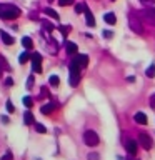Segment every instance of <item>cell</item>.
Listing matches in <instances>:
<instances>
[{"label":"cell","mask_w":155,"mask_h":160,"mask_svg":"<svg viewBox=\"0 0 155 160\" xmlns=\"http://www.w3.org/2000/svg\"><path fill=\"white\" fill-rule=\"evenodd\" d=\"M20 8L12 3H0V18L3 20H15L20 17Z\"/></svg>","instance_id":"cell-1"},{"label":"cell","mask_w":155,"mask_h":160,"mask_svg":"<svg viewBox=\"0 0 155 160\" xmlns=\"http://www.w3.org/2000/svg\"><path fill=\"white\" fill-rule=\"evenodd\" d=\"M68 72H70V85L72 87H77L80 82V65L77 63V60H72L68 65Z\"/></svg>","instance_id":"cell-2"},{"label":"cell","mask_w":155,"mask_h":160,"mask_svg":"<svg viewBox=\"0 0 155 160\" xmlns=\"http://www.w3.org/2000/svg\"><path fill=\"white\" fill-rule=\"evenodd\" d=\"M128 23H130V28L133 30L135 33H143V28H142V23H140V20H138V15L137 13H130L128 15Z\"/></svg>","instance_id":"cell-3"},{"label":"cell","mask_w":155,"mask_h":160,"mask_svg":"<svg viewBox=\"0 0 155 160\" xmlns=\"http://www.w3.org/2000/svg\"><path fill=\"white\" fill-rule=\"evenodd\" d=\"M83 142L88 145V147H95V145H98L100 138L95 130H87V132L83 133Z\"/></svg>","instance_id":"cell-4"},{"label":"cell","mask_w":155,"mask_h":160,"mask_svg":"<svg viewBox=\"0 0 155 160\" xmlns=\"http://www.w3.org/2000/svg\"><path fill=\"white\" fill-rule=\"evenodd\" d=\"M138 143L142 145L145 150H150V148L153 147V142H152V138H150V135L145 133V132H140L138 133Z\"/></svg>","instance_id":"cell-5"},{"label":"cell","mask_w":155,"mask_h":160,"mask_svg":"<svg viewBox=\"0 0 155 160\" xmlns=\"http://www.w3.org/2000/svg\"><path fill=\"white\" fill-rule=\"evenodd\" d=\"M30 58H32V70L35 73H40L42 72V55L40 53H32Z\"/></svg>","instance_id":"cell-6"},{"label":"cell","mask_w":155,"mask_h":160,"mask_svg":"<svg viewBox=\"0 0 155 160\" xmlns=\"http://www.w3.org/2000/svg\"><path fill=\"white\" fill-rule=\"evenodd\" d=\"M140 17H142L147 23H152L155 25V8H147V10H143V12H140Z\"/></svg>","instance_id":"cell-7"},{"label":"cell","mask_w":155,"mask_h":160,"mask_svg":"<svg viewBox=\"0 0 155 160\" xmlns=\"http://www.w3.org/2000/svg\"><path fill=\"white\" fill-rule=\"evenodd\" d=\"M125 148H127V152L130 155H135L137 153V148H138V142L133 138H128L127 142H125Z\"/></svg>","instance_id":"cell-8"},{"label":"cell","mask_w":155,"mask_h":160,"mask_svg":"<svg viewBox=\"0 0 155 160\" xmlns=\"http://www.w3.org/2000/svg\"><path fill=\"white\" fill-rule=\"evenodd\" d=\"M83 15H85V20H87V25L88 27H95V18H93V13L90 12V8L83 3Z\"/></svg>","instance_id":"cell-9"},{"label":"cell","mask_w":155,"mask_h":160,"mask_svg":"<svg viewBox=\"0 0 155 160\" xmlns=\"http://www.w3.org/2000/svg\"><path fill=\"white\" fill-rule=\"evenodd\" d=\"M75 60H77V63L80 65V68H85L88 65V57H87V55H83V53L75 55Z\"/></svg>","instance_id":"cell-10"},{"label":"cell","mask_w":155,"mask_h":160,"mask_svg":"<svg viewBox=\"0 0 155 160\" xmlns=\"http://www.w3.org/2000/svg\"><path fill=\"white\" fill-rule=\"evenodd\" d=\"M133 120L137 123H140V125H147V122H148L147 115H145L143 112H137V113H135V117H133Z\"/></svg>","instance_id":"cell-11"},{"label":"cell","mask_w":155,"mask_h":160,"mask_svg":"<svg viewBox=\"0 0 155 160\" xmlns=\"http://www.w3.org/2000/svg\"><path fill=\"white\" fill-rule=\"evenodd\" d=\"M65 50H67V53H70V55H75L78 52V47L75 45L73 42H67L65 43Z\"/></svg>","instance_id":"cell-12"},{"label":"cell","mask_w":155,"mask_h":160,"mask_svg":"<svg viewBox=\"0 0 155 160\" xmlns=\"http://www.w3.org/2000/svg\"><path fill=\"white\" fill-rule=\"evenodd\" d=\"M53 108H55L53 103H45V105H42V107H40V112H42L43 115H50V113L53 112Z\"/></svg>","instance_id":"cell-13"},{"label":"cell","mask_w":155,"mask_h":160,"mask_svg":"<svg viewBox=\"0 0 155 160\" xmlns=\"http://www.w3.org/2000/svg\"><path fill=\"white\" fill-rule=\"evenodd\" d=\"M23 123L25 125H30V123H35V118H33V115L30 110H25V113H23Z\"/></svg>","instance_id":"cell-14"},{"label":"cell","mask_w":155,"mask_h":160,"mask_svg":"<svg viewBox=\"0 0 155 160\" xmlns=\"http://www.w3.org/2000/svg\"><path fill=\"white\" fill-rule=\"evenodd\" d=\"M103 20L107 22L108 25H115V22H117V17H115V13H112V12H107L103 15Z\"/></svg>","instance_id":"cell-15"},{"label":"cell","mask_w":155,"mask_h":160,"mask_svg":"<svg viewBox=\"0 0 155 160\" xmlns=\"http://www.w3.org/2000/svg\"><path fill=\"white\" fill-rule=\"evenodd\" d=\"M0 37H2V40H3L5 45H12V43H13V38L10 37V35L5 32V30H2V32H0Z\"/></svg>","instance_id":"cell-16"},{"label":"cell","mask_w":155,"mask_h":160,"mask_svg":"<svg viewBox=\"0 0 155 160\" xmlns=\"http://www.w3.org/2000/svg\"><path fill=\"white\" fill-rule=\"evenodd\" d=\"M22 45H23L27 50H30V48L33 47V42H32V38H30V37H23V38H22Z\"/></svg>","instance_id":"cell-17"},{"label":"cell","mask_w":155,"mask_h":160,"mask_svg":"<svg viewBox=\"0 0 155 160\" xmlns=\"http://www.w3.org/2000/svg\"><path fill=\"white\" fill-rule=\"evenodd\" d=\"M43 12H45V13H47V15H48V17H52L53 20H58V18H60V17H58V13H57V12H55V10H53V8H48V7H47V8H45V10H43Z\"/></svg>","instance_id":"cell-18"},{"label":"cell","mask_w":155,"mask_h":160,"mask_svg":"<svg viewBox=\"0 0 155 160\" xmlns=\"http://www.w3.org/2000/svg\"><path fill=\"white\" fill-rule=\"evenodd\" d=\"M145 75H147L148 78H153L155 77V63H152L147 70H145Z\"/></svg>","instance_id":"cell-19"},{"label":"cell","mask_w":155,"mask_h":160,"mask_svg":"<svg viewBox=\"0 0 155 160\" xmlns=\"http://www.w3.org/2000/svg\"><path fill=\"white\" fill-rule=\"evenodd\" d=\"M28 60H30V53H28V52L20 53V57H18V62H20V63H27Z\"/></svg>","instance_id":"cell-20"},{"label":"cell","mask_w":155,"mask_h":160,"mask_svg":"<svg viewBox=\"0 0 155 160\" xmlns=\"http://www.w3.org/2000/svg\"><path fill=\"white\" fill-rule=\"evenodd\" d=\"M48 83L52 85V87H57V85H58V77H57V75H50Z\"/></svg>","instance_id":"cell-21"},{"label":"cell","mask_w":155,"mask_h":160,"mask_svg":"<svg viewBox=\"0 0 155 160\" xmlns=\"http://www.w3.org/2000/svg\"><path fill=\"white\" fill-rule=\"evenodd\" d=\"M23 105H25L27 108H30V107L33 105V100L30 98V97H23Z\"/></svg>","instance_id":"cell-22"},{"label":"cell","mask_w":155,"mask_h":160,"mask_svg":"<svg viewBox=\"0 0 155 160\" xmlns=\"http://www.w3.org/2000/svg\"><path fill=\"white\" fill-rule=\"evenodd\" d=\"M35 130H37L38 133H45V132H47V128H45L42 123H35Z\"/></svg>","instance_id":"cell-23"},{"label":"cell","mask_w":155,"mask_h":160,"mask_svg":"<svg viewBox=\"0 0 155 160\" xmlns=\"http://www.w3.org/2000/svg\"><path fill=\"white\" fill-rule=\"evenodd\" d=\"M58 28H60V32H62L63 35H68V33H70V30H72V28L68 27V25H62V27H58Z\"/></svg>","instance_id":"cell-24"},{"label":"cell","mask_w":155,"mask_h":160,"mask_svg":"<svg viewBox=\"0 0 155 160\" xmlns=\"http://www.w3.org/2000/svg\"><path fill=\"white\" fill-rule=\"evenodd\" d=\"M73 0H58V5H62V7H67V5H72Z\"/></svg>","instance_id":"cell-25"},{"label":"cell","mask_w":155,"mask_h":160,"mask_svg":"<svg viewBox=\"0 0 155 160\" xmlns=\"http://www.w3.org/2000/svg\"><path fill=\"white\" fill-rule=\"evenodd\" d=\"M7 112H8V113L15 112V108H13V105H12V102H10V100H7Z\"/></svg>","instance_id":"cell-26"},{"label":"cell","mask_w":155,"mask_h":160,"mask_svg":"<svg viewBox=\"0 0 155 160\" xmlns=\"http://www.w3.org/2000/svg\"><path fill=\"white\" fill-rule=\"evenodd\" d=\"M75 12H77V13H82V12H83V3H77V5H75Z\"/></svg>","instance_id":"cell-27"},{"label":"cell","mask_w":155,"mask_h":160,"mask_svg":"<svg viewBox=\"0 0 155 160\" xmlns=\"http://www.w3.org/2000/svg\"><path fill=\"white\" fill-rule=\"evenodd\" d=\"M42 23H43V27L48 30V32H52L53 30V27H52V23H48V22H45V20H42Z\"/></svg>","instance_id":"cell-28"},{"label":"cell","mask_w":155,"mask_h":160,"mask_svg":"<svg viewBox=\"0 0 155 160\" xmlns=\"http://www.w3.org/2000/svg\"><path fill=\"white\" fill-rule=\"evenodd\" d=\"M0 62H2V65H3L5 70H10V68H12V67H10V65L7 63V60H5V58H0Z\"/></svg>","instance_id":"cell-29"},{"label":"cell","mask_w":155,"mask_h":160,"mask_svg":"<svg viewBox=\"0 0 155 160\" xmlns=\"http://www.w3.org/2000/svg\"><path fill=\"white\" fill-rule=\"evenodd\" d=\"M100 155L98 153H88V160H98Z\"/></svg>","instance_id":"cell-30"},{"label":"cell","mask_w":155,"mask_h":160,"mask_svg":"<svg viewBox=\"0 0 155 160\" xmlns=\"http://www.w3.org/2000/svg\"><path fill=\"white\" fill-rule=\"evenodd\" d=\"M12 158H13V155L10 153V152H7V153H5V155H3V157L0 158V160H12Z\"/></svg>","instance_id":"cell-31"},{"label":"cell","mask_w":155,"mask_h":160,"mask_svg":"<svg viewBox=\"0 0 155 160\" xmlns=\"http://www.w3.org/2000/svg\"><path fill=\"white\" fill-rule=\"evenodd\" d=\"M5 85H7V87H12V85H13V78H5Z\"/></svg>","instance_id":"cell-32"},{"label":"cell","mask_w":155,"mask_h":160,"mask_svg":"<svg viewBox=\"0 0 155 160\" xmlns=\"http://www.w3.org/2000/svg\"><path fill=\"white\" fill-rule=\"evenodd\" d=\"M32 85H33V77L30 75V77H28V82H27V88H32Z\"/></svg>","instance_id":"cell-33"},{"label":"cell","mask_w":155,"mask_h":160,"mask_svg":"<svg viewBox=\"0 0 155 160\" xmlns=\"http://www.w3.org/2000/svg\"><path fill=\"white\" fill-rule=\"evenodd\" d=\"M140 2H142V3H145V5H152V3L155 2V0H140Z\"/></svg>","instance_id":"cell-34"},{"label":"cell","mask_w":155,"mask_h":160,"mask_svg":"<svg viewBox=\"0 0 155 160\" xmlns=\"http://www.w3.org/2000/svg\"><path fill=\"white\" fill-rule=\"evenodd\" d=\"M103 37H108V38H110V37H113V33H112V32H107V30H103Z\"/></svg>","instance_id":"cell-35"},{"label":"cell","mask_w":155,"mask_h":160,"mask_svg":"<svg viewBox=\"0 0 155 160\" xmlns=\"http://www.w3.org/2000/svg\"><path fill=\"white\" fill-rule=\"evenodd\" d=\"M150 105H152V108H155V95H152V98H150Z\"/></svg>","instance_id":"cell-36"},{"label":"cell","mask_w":155,"mask_h":160,"mask_svg":"<svg viewBox=\"0 0 155 160\" xmlns=\"http://www.w3.org/2000/svg\"><path fill=\"white\" fill-rule=\"evenodd\" d=\"M2 122H3V123H8V117H5V115H3V117H2Z\"/></svg>","instance_id":"cell-37"},{"label":"cell","mask_w":155,"mask_h":160,"mask_svg":"<svg viewBox=\"0 0 155 160\" xmlns=\"http://www.w3.org/2000/svg\"><path fill=\"white\" fill-rule=\"evenodd\" d=\"M127 82H130V83L135 82V77H128V78H127Z\"/></svg>","instance_id":"cell-38"},{"label":"cell","mask_w":155,"mask_h":160,"mask_svg":"<svg viewBox=\"0 0 155 160\" xmlns=\"http://www.w3.org/2000/svg\"><path fill=\"white\" fill-rule=\"evenodd\" d=\"M128 160H138V158H135V157H133V155H132V157H130Z\"/></svg>","instance_id":"cell-39"},{"label":"cell","mask_w":155,"mask_h":160,"mask_svg":"<svg viewBox=\"0 0 155 160\" xmlns=\"http://www.w3.org/2000/svg\"><path fill=\"white\" fill-rule=\"evenodd\" d=\"M2 75H3V70H2V68H0V77H2Z\"/></svg>","instance_id":"cell-40"},{"label":"cell","mask_w":155,"mask_h":160,"mask_svg":"<svg viewBox=\"0 0 155 160\" xmlns=\"http://www.w3.org/2000/svg\"><path fill=\"white\" fill-rule=\"evenodd\" d=\"M112 2H115V0H112Z\"/></svg>","instance_id":"cell-41"}]
</instances>
